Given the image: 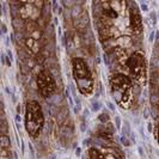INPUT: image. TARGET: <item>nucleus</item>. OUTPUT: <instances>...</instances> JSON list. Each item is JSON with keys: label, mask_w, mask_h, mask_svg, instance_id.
Segmentation results:
<instances>
[{"label": "nucleus", "mask_w": 159, "mask_h": 159, "mask_svg": "<svg viewBox=\"0 0 159 159\" xmlns=\"http://www.w3.org/2000/svg\"><path fill=\"white\" fill-rule=\"evenodd\" d=\"M111 92L116 103L121 108H129L132 104V83L125 74H116L110 80Z\"/></svg>", "instance_id": "obj_2"}, {"label": "nucleus", "mask_w": 159, "mask_h": 159, "mask_svg": "<svg viewBox=\"0 0 159 159\" xmlns=\"http://www.w3.org/2000/svg\"><path fill=\"white\" fill-rule=\"evenodd\" d=\"M128 70H129L130 75L138 83L143 84L146 81V77H147V65H146V59H145L143 53L135 52V53H133L132 55L129 56Z\"/></svg>", "instance_id": "obj_4"}, {"label": "nucleus", "mask_w": 159, "mask_h": 159, "mask_svg": "<svg viewBox=\"0 0 159 159\" xmlns=\"http://www.w3.org/2000/svg\"><path fill=\"white\" fill-rule=\"evenodd\" d=\"M0 159H11V145L6 135L0 138Z\"/></svg>", "instance_id": "obj_7"}, {"label": "nucleus", "mask_w": 159, "mask_h": 159, "mask_svg": "<svg viewBox=\"0 0 159 159\" xmlns=\"http://www.w3.org/2000/svg\"><path fill=\"white\" fill-rule=\"evenodd\" d=\"M129 23L134 34H141L143 31V19L136 6H132L129 10Z\"/></svg>", "instance_id": "obj_6"}, {"label": "nucleus", "mask_w": 159, "mask_h": 159, "mask_svg": "<svg viewBox=\"0 0 159 159\" xmlns=\"http://www.w3.org/2000/svg\"><path fill=\"white\" fill-rule=\"evenodd\" d=\"M39 40L40 39H37V37H35V36H29L26 41H25V43H26V47L30 48V50H32L34 53H37L39 50H40V43H39Z\"/></svg>", "instance_id": "obj_8"}, {"label": "nucleus", "mask_w": 159, "mask_h": 159, "mask_svg": "<svg viewBox=\"0 0 159 159\" xmlns=\"http://www.w3.org/2000/svg\"><path fill=\"white\" fill-rule=\"evenodd\" d=\"M44 125V116L39 102L30 101L25 108V129L31 138H37L41 134Z\"/></svg>", "instance_id": "obj_3"}, {"label": "nucleus", "mask_w": 159, "mask_h": 159, "mask_svg": "<svg viewBox=\"0 0 159 159\" xmlns=\"http://www.w3.org/2000/svg\"><path fill=\"white\" fill-rule=\"evenodd\" d=\"M116 56H117V60L120 61V64L127 65L128 66V60H129V57H127V54H126V52H125L123 49L119 48V49L116 50Z\"/></svg>", "instance_id": "obj_9"}, {"label": "nucleus", "mask_w": 159, "mask_h": 159, "mask_svg": "<svg viewBox=\"0 0 159 159\" xmlns=\"http://www.w3.org/2000/svg\"><path fill=\"white\" fill-rule=\"evenodd\" d=\"M158 143H159V128H158Z\"/></svg>", "instance_id": "obj_11"}, {"label": "nucleus", "mask_w": 159, "mask_h": 159, "mask_svg": "<svg viewBox=\"0 0 159 159\" xmlns=\"http://www.w3.org/2000/svg\"><path fill=\"white\" fill-rule=\"evenodd\" d=\"M89 154H90V159H107L103 153L98 151L97 148H90Z\"/></svg>", "instance_id": "obj_10"}, {"label": "nucleus", "mask_w": 159, "mask_h": 159, "mask_svg": "<svg viewBox=\"0 0 159 159\" xmlns=\"http://www.w3.org/2000/svg\"><path fill=\"white\" fill-rule=\"evenodd\" d=\"M36 84H37L39 92L41 93L42 97H49L50 95H53L56 89L55 80L52 77V74L46 70L41 71L37 74Z\"/></svg>", "instance_id": "obj_5"}, {"label": "nucleus", "mask_w": 159, "mask_h": 159, "mask_svg": "<svg viewBox=\"0 0 159 159\" xmlns=\"http://www.w3.org/2000/svg\"><path fill=\"white\" fill-rule=\"evenodd\" d=\"M72 70L80 93L90 95L93 91V78L88 64L81 57H74L72 60Z\"/></svg>", "instance_id": "obj_1"}]
</instances>
